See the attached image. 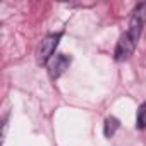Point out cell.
Returning a JSON list of instances; mask_svg holds the SVG:
<instances>
[{
  "instance_id": "6da1fadb",
  "label": "cell",
  "mask_w": 146,
  "mask_h": 146,
  "mask_svg": "<svg viewBox=\"0 0 146 146\" xmlns=\"http://www.w3.org/2000/svg\"><path fill=\"white\" fill-rule=\"evenodd\" d=\"M60 38H62V33H50L41 40V43L36 50V62L40 65H46L52 60V57L55 55V50L58 46Z\"/></svg>"
},
{
  "instance_id": "7a4b0ae2",
  "label": "cell",
  "mask_w": 146,
  "mask_h": 146,
  "mask_svg": "<svg viewBox=\"0 0 146 146\" xmlns=\"http://www.w3.org/2000/svg\"><path fill=\"white\" fill-rule=\"evenodd\" d=\"M146 24V2H141L134 7V11L131 12V19H129V26H127V35L139 41L141 38V33H143V28Z\"/></svg>"
},
{
  "instance_id": "3957f363",
  "label": "cell",
  "mask_w": 146,
  "mask_h": 146,
  "mask_svg": "<svg viewBox=\"0 0 146 146\" xmlns=\"http://www.w3.org/2000/svg\"><path fill=\"white\" fill-rule=\"evenodd\" d=\"M69 65H70V57H67L65 53H55L52 57V60L46 64V67H48V76L53 81L58 79L64 72L69 69Z\"/></svg>"
},
{
  "instance_id": "277c9868",
  "label": "cell",
  "mask_w": 146,
  "mask_h": 146,
  "mask_svg": "<svg viewBox=\"0 0 146 146\" xmlns=\"http://www.w3.org/2000/svg\"><path fill=\"white\" fill-rule=\"evenodd\" d=\"M136 45H137V41H136V40H132L127 33H122V36L119 38L117 46H115V60H119V62L127 60V58L132 55V52H134Z\"/></svg>"
},
{
  "instance_id": "5b68a950",
  "label": "cell",
  "mask_w": 146,
  "mask_h": 146,
  "mask_svg": "<svg viewBox=\"0 0 146 146\" xmlns=\"http://www.w3.org/2000/svg\"><path fill=\"white\" fill-rule=\"evenodd\" d=\"M136 127L137 129H146V102L139 105L137 113H136Z\"/></svg>"
},
{
  "instance_id": "8992f818",
  "label": "cell",
  "mask_w": 146,
  "mask_h": 146,
  "mask_svg": "<svg viewBox=\"0 0 146 146\" xmlns=\"http://www.w3.org/2000/svg\"><path fill=\"white\" fill-rule=\"evenodd\" d=\"M117 129H119V120L115 117H107L105 119V136L107 137H112Z\"/></svg>"
}]
</instances>
